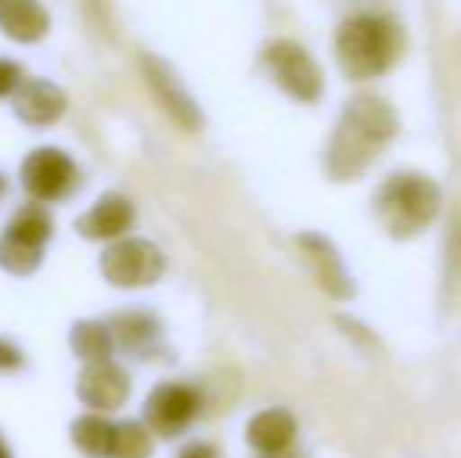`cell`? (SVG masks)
Wrapping results in <instances>:
<instances>
[{"label": "cell", "instance_id": "cell-21", "mask_svg": "<svg viewBox=\"0 0 461 458\" xmlns=\"http://www.w3.org/2000/svg\"><path fill=\"white\" fill-rule=\"evenodd\" d=\"M23 364H25L23 348H19L16 343H10V339L0 337V373H13V371H19Z\"/></svg>", "mask_w": 461, "mask_h": 458}, {"label": "cell", "instance_id": "cell-19", "mask_svg": "<svg viewBox=\"0 0 461 458\" xmlns=\"http://www.w3.org/2000/svg\"><path fill=\"white\" fill-rule=\"evenodd\" d=\"M154 455V434L141 421H116L110 458H151Z\"/></svg>", "mask_w": 461, "mask_h": 458}, {"label": "cell", "instance_id": "cell-10", "mask_svg": "<svg viewBox=\"0 0 461 458\" xmlns=\"http://www.w3.org/2000/svg\"><path fill=\"white\" fill-rule=\"evenodd\" d=\"M76 396L82 405H88L97 415H110V411H120L122 405L132 396V377L122 364L110 361H95L86 364L76 380Z\"/></svg>", "mask_w": 461, "mask_h": 458}, {"label": "cell", "instance_id": "cell-24", "mask_svg": "<svg viewBox=\"0 0 461 458\" xmlns=\"http://www.w3.org/2000/svg\"><path fill=\"white\" fill-rule=\"evenodd\" d=\"M261 458H304V453H298V449H283V453H274V455H261Z\"/></svg>", "mask_w": 461, "mask_h": 458}, {"label": "cell", "instance_id": "cell-11", "mask_svg": "<svg viewBox=\"0 0 461 458\" xmlns=\"http://www.w3.org/2000/svg\"><path fill=\"white\" fill-rule=\"evenodd\" d=\"M298 248H302L304 257H308L311 270H314L317 286H321L330 299H336V301H352L355 299L358 289H355L352 274L346 270L339 251L333 248V242H330L327 236L302 232V236H298Z\"/></svg>", "mask_w": 461, "mask_h": 458}, {"label": "cell", "instance_id": "cell-8", "mask_svg": "<svg viewBox=\"0 0 461 458\" xmlns=\"http://www.w3.org/2000/svg\"><path fill=\"white\" fill-rule=\"evenodd\" d=\"M264 67L289 98L314 104L323 94V69L295 41H274L264 48Z\"/></svg>", "mask_w": 461, "mask_h": 458}, {"label": "cell", "instance_id": "cell-12", "mask_svg": "<svg viewBox=\"0 0 461 458\" xmlns=\"http://www.w3.org/2000/svg\"><path fill=\"white\" fill-rule=\"evenodd\" d=\"M13 113L29 129H50L67 113V92L50 79H23V85L13 92Z\"/></svg>", "mask_w": 461, "mask_h": 458}, {"label": "cell", "instance_id": "cell-23", "mask_svg": "<svg viewBox=\"0 0 461 458\" xmlns=\"http://www.w3.org/2000/svg\"><path fill=\"white\" fill-rule=\"evenodd\" d=\"M452 280L458 283L461 276V217H456V232H452V257H449Z\"/></svg>", "mask_w": 461, "mask_h": 458}, {"label": "cell", "instance_id": "cell-6", "mask_svg": "<svg viewBox=\"0 0 461 458\" xmlns=\"http://www.w3.org/2000/svg\"><path fill=\"white\" fill-rule=\"evenodd\" d=\"M104 280L116 289H145L164 280L167 274V255L141 236H122L116 242H107L101 261Z\"/></svg>", "mask_w": 461, "mask_h": 458}, {"label": "cell", "instance_id": "cell-1", "mask_svg": "<svg viewBox=\"0 0 461 458\" xmlns=\"http://www.w3.org/2000/svg\"><path fill=\"white\" fill-rule=\"evenodd\" d=\"M399 135V116L376 94H358L346 104L327 145V173L336 183H355L380 151Z\"/></svg>", "mask_w": 461, "mask_h": 458}, {"label": "cell", "instance_id": "cell-20", "mask_svg": "<svg viewBox=\"0 0 461 458\" xmlns=\"http://www.w3.org/2000/svg\"><path fill=\"white\" fill-rule=\"evenodd\" d=\"M23 79H25V73H23V67H19L16 60H10V57H0V101L13 98V92L23 85Z\"/></svg>", "mask_w": 461, "mask_h": 458}, {"label": "cell", "instance_id": "cell-5", "mask_svg": "<svg viewBox=\"0 0 461 458\" xmlns=\"http://www.w3.org/2000/svg\"><path fill=\"white\" fill-rule=\"evenodd\" d=\"M19 183L35 204H63L82 189V170L63 148H35L19 164Z\"/></svg>", "mask_w": 461, "mask_h": 458}, {"label": "cell", "instance_id": "cell-14", "mask_svg": "<svg viewBox=\"0 0 461 458\" xmlns=\"http://www.w3.org/2000/svg\"><path fill=\"white\" fill-rule=\"evenodd\" d=\"M110 337H113V346L122 348L126 355H135V358H151V352H158L160 337H164V327H160V318L145 308H129V311H116L107 318Z\"/></svg>", "mask_w": 461, "mask_h": 458}, {"label": "cell", "instance_id": "cell-3", "mask_svg": "<svg viewBox=\"0 0 461 458\" xmlns=\"http://www.w3.org/2000/svg\"><path fill=\"white\" fill-rule=\"evenodd\" d=\"M443 192L424 173H399L376 189L374 211L393 238H411L437 220Z\"/></svg>", "mask_w": 461, "mask_h": 458}, {"label": "cell", "instance_id": "cell-26", "mask_svg": "<svg viewBox=\"0 0 461 458\" xmlns=\"http://www.w3.org/2000/svg\"><path fill=\"white\" fill-rule=\"evenodd\" d=\"M6 192H10V183H6V176H4V173H0V198H4Z\"/></svg>", "mask_w": 461, "mask_h": 458}, {"label": "cell", "instance_id": "cell-15", "mask_svg": "<svg viewBox=\"0 0 461 458\" xmlns=\"http://www.w3.org/2000/svg\"><path fill=\"white\" fill-rule=\"evenodd\" d=\"M298 434V421L285 409H264L245 427V440L258 455H274L283 449H292Z\"/></svg>", "mask_w": 461, "mask_h": 458}, {"label": "cell", "instance_id": "cell-25", "mask_svg": "<svg viewBox=\"0 0 461 458\" xmlns=\"http://www.w3.org/2000/svg\"><path fill=\"white\" fill-rule=\"evenodd\" d=\"M0 458H13V453H10V446H6L4 436H0Z\"/></svg>", "mask_w": 461, "mask_h": 458}, {"label": "cell", "instance_id": "cell-13", "mask_svg": "<svg viewBox=\"0 0 461 458\" xmlns=\"http://www.w3.org/2000/svg\"><path fill=\"white\" fill-rule=\"evenodd\" d=\"M135 227V204L122 192H104L101 198L76 220L79 236L88 242H116V238L129 236Z\"/></svg>", "mask_w": 461, "mask_h": 458}, {"label": "cell", "instance_id": "cell-22", "mask_svg": "<svg viewBox=\"0 0 461 458\" xmlns=\"http://www.w3.org/2000/svg\"><path fill=\"white\" fill-rule=\"evenodd\" d=\"M176 458H220V449L213 443H204V440H194L179 453Z\"/></svg>", "mask_w": 461, "mask_h": 458}, {"label": "cell", "instance_id": "cell-9", "mask_svg": "<svg viewBox=\"0 0 461 458\" xmlns=\"http://www.w3.org/2000/svg\"><path fill=\"white\" fill-rule=\"evenodd\" d=\"M139 67H141V76H145L148 88H151V94L160 101V107L170 113V120L176 122L179 129H185V132H198V129L204 126V116H201L192 94L185 92V85L179 82V76L170 69V63H164L154 54H141Z\"/></svg>", "mask_w": 461, "mask_h": 458}, {"label": "cell", "instance_id": "cell-4", "mask_svg": "<svg viewBox=\"0 0 461 458\" xmlns=\"http://www.w3.org/2000/svg\"><path fill=\"white\" fill-rule=\"evenodd\" d=\"M54 238V217L44 204H23L0 232V270L29 276L41 267L44 245Z\"/></svg>", "mask_w": 461, "mask_h": 458}, {"label": "cell", "instance_id": "cell-17", "mask_svg": "<svg viewBox=\"0 0 461 458\" xmlns=\"http://www.w3.org/2000/svg\"><path fill=\"white\" fill-rule=\"evenodd\" d=\"M113 424L107 415H97V411H88V415L76 418L73 427H69V436H73V446L79 449L86 458H110V443H113Z\"/></svg>", "mask_w": 461, "mask_h": 458}, {"label": "cell", "instance_id": "cell-18", "mask_svg": "<svg viewBox=\"0 0 461 458\" xmlns=\"http://www.w3.org/2000/svg\"><path fill=\"white\" fill-rule=\"evenodd\" d=\"M69 346H73L76 358L86 361V364L110 361L116 352L107 320H79V324H73V330H69Z\"/></svg>", "mask_w": 461, "mask_h": 458}, {"label": "cell", "instance_id": "cell-2", "mask_svg": "<svg viewBox=\"0 0 461 458\" xmlns=\"http://www.w3.org/2000/svg\"><path fill=\"white\" fill-rule=\"evenodd\" d=\"M336 63L355 82L389 73L405 50V31L386 16L346 19L336 31Z\"/></svg>", "mask_w": 461, "mask_h": 458}, {"label": "cell", "instance_id": "cell-7", "mask_svg": "<svg viewBox=\"0 0 461 458\" xmlns=\"http://www.w3.org/2000/svg\"><path fill=\"white\" fill-rule=\"evenodd\" d=\"M201 409H204V399H201L198 386L183 383V380H164L148 392L141 424L160 440H176L192 427Z\"/></svg>", "mask_w": 461, "mask_h": 458}, {"label": "cell", "instance_id": "cell-16", "mask_svg": "<svg viewBox=\"0 0 461 458\" xmlns=\"http://www.w3.org/2000/svg\"><path fill=\"white\" fill-rule=\"evenodd\" d=\"M0 31L16 44H35L50 31V16L38 0H0Z\"/></svg>", "mask_w": 461, "mask_h": 458}]
</instances>
